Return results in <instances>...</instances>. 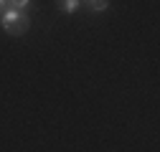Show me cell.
<instances>
[{"instance_id": "obj_1", "label": "cell", "mask_w": 160, "mask_h": 152, "mask_svg": "<svg viewBox=\"0 0 160 152\" xmlns=\"http://www.w3.org/2000/svg\"><path fill=\"white\" fill-rule=\"evenodd\" d=\"M0 23H3V28H5L10 36H23V33L28 31V15H26L23 10L8 8V10L0 13Z\"/></svg>"}, {"instance_id": "obj_2", "label": "cell", "mask_w": 160, "mask_h": 152, "mask_svg": "<svg viewBox=\"0 0 160 152\" xmlns=\"http://www.w3.org/2000/svg\"><path fill=\"white\" fill-rule=\"evenodd\" d=\"M56 5L61 8V10H66V13H76L79 0H56Z\"/></svg>"}, {"instance_id": "obj_3", "label": "cell", "mask_w": 160, "mask_h": 152, "mask_svg": "<svg viewBox=\"0 0 160 152\" xmlns=\"http://www.w3.org/2000/svg\"><path fill=\"white\" fill-rule=\"evenodd\" d=\"M87 5H89L92 10H97V13H102V10L109 8V0H87Z\"/></svg>"}, {"instance_id": "obj_4", "label": "cell", "mask_w": 160, "mask_h": 152, "mask_svg": "<svg viewBox=\"0 0 160 152\" xmlns=\"http://www.w3.org/2000/svg\"><path fill=\"white\" fill-rule=\"evenodd\" d=\"M28 5H31V0H8V8H13V10H23L26 13Z\"/></svg>"}, {"instance_id": "obj_5", "label": "cell", "mask_w": 160, "mask_h": 152, "mask_svg": "<svg viewBox=\"0 0 160 152\" xmlns=\"http://www.w3.org/2000/svg\"><path fill=\"white\" fill-rule=\"evenodd\" d=\"M3 10H8V0H0V13Z\"/></svg>"}]
</instances>
